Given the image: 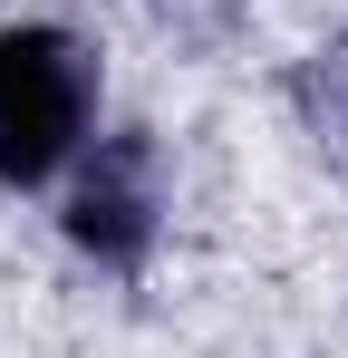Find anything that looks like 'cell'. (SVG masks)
Masks as SVG:
<instances>
[{
  "label": "cell",
  "instance_id": "obj_1",
  "mask_svg": "<svg viewBox=\"0 0 348 358\" xmlns=\"http://www.w3.org/2000/svg\"><path fill=\"white\" fill-rule=\"evenodd\" d=\"M87 126V59L58 29H0V184L58 175Z\"/></svg>",
  "mask_w": 348,
  "mask_h": 358
},
{
  "label": "cell",
  "instance_id": "obj_2",
  "mask_svg": "<svg viewBox=\"0 0 348 358\" xmlns=\"http://www.w3.org/2000/svg\"><path fill=\"white\" fill-rule=\"evenodd\" d=\"M68 233L87 242V252H107V262H136V252H145V233H155V203H145V155H136V145H116L107 165L78 184Z\"/></svg>",
  "mask_w": 348,
  "mask_h": 358
}]
</instances>
